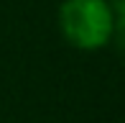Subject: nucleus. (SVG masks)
<instances>
[{"label": "nucleus", "mask_w": 125, "mask_h": 123, "mask_svg": "<svg viewBox=\"0 0 125 123\" xmlns=\"http://www.w3.org/2000/svg\"><path fill=\"white\" fill-rule=\"evenodd\" d=\"M59 28L74 49L94 51L112 38V10L107 0H64Z\"/></svg>", "instance_id": "f257e3e1"}, {"label": "nucleus", "mask_w": 125, "mask_h": 123, "mask_svg": "<svg viewBox=\"0 0 125 123\" xmlns=\"http://www.w3.org/2000/svg\"><path fill=\"white\" fill-rule=\"evenodd\" d=\"M117 46L125 51V10L123 13H112V38Z\"/></svg>", "instance_id": "f03ea898"}, {"label": "nucleus", "mask_w": 125, "mask_h": 123, "mask_svg": "<svg viewBox=\"0 0 125 123\" xmlns=\"http://www.w3.org/2000/svg\"><path fill=\"white\" fill-rule=\"evenodd\" d=\"M107 5H110L112 13H123L125 10V0H107Z\"/></svg>", "instance_id": "7ed1b4c3"}]
</instances>
